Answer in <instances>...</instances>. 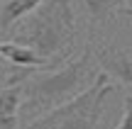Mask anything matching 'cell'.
Returning <instances> with one entry per match:
<instances>
[{
    "label": "cell",
    "mask_w": 132,
    "mask_h": 129,
    "mask_svg": "<svg viewBox=\"0 0 132 129\" xmlns=\"http://www.w3.org/2000/svg\"><path fill=\"white\" fill-rule=\"evenodd\" d=\"M73 37H76L73 0H44L20 27L15 39L32 46L42 58L56 63L69 56V46Z\"/></svg>",
    "instance_id": "6da1fadb"
},
{
    "label": "cell",
    "mask_w": 132,
    "mask_h": 129,
    "mask_svg": "<svg viewBox=\"0 0 132 129\" xmlns=\"http://www.w3.org/2000/svg\"><path fill=\"white\" fill-rule=\"evenodd\" d=\"M93 56L90 49H86L76 61L66 63L61 68H47V73L34 71L27 81H22L24 88V110L27 115H39V112H49L54 107L69 102L71 97L78 95L81 85L88 78H95L93 73Z\"/></svg>",
    "instance_id": "7a4b0ae2"
},
{
    "label": "cell",
    "mask_w": 132,
    "mask_h": 129,
    "mask_svg": "<svg viewBox=\"0 0 132 129\" xmlns=\"http://www.w3.org/2000/svg\"><path fill=\"white\" fill-rule=\"evenodd\" d=\"M115 93V85L108 83V73H98L86 90H81L69 102L34 117L27 129H98L100 115L108 95Z\"/></svg>",
    "instance_id": "3957f363"
},
{
    "label": "cell",
    "mask_w": 132,
    "mask_h": 129,
    "mask_svg": "<svg viewBox=\"0 0 132 129\" xmlns=\"http://www.w3.org/2000/svg\"><path fill=\"white\" fill-rule=\"evenodd\" d=\"M0 58H5L7 63H12L15 68H22V71H47V68H54L52 61L42 58L32 46L17 42V39L0 42Z\"/></svg>",
    "instance_id": "277c9868"
},
{
    "label": "cell",
    "mask_w": 132,
    "mask_h": 129,
    "mask_svg": "<svg viewBox=\"0 0 132 129\" xmlns=\"http://www.w3.org/2000/svg\"><path fill=\"white\" fill-rule=\"evenodd\" d=\"M98 63L108 76L118 78L125 88L132 90V56L118 51V49H103L98 51Z\"/></svg>",
    "instance_id": "5b68a950"
},
{
    "label": "cell",
    "mask_w": 132,
    "mask_h": 129,
    "mask_svg": "<svg viewBox=\"0 0 132 129\" xmlns=\"http://www.w3.org/2000/svg\"><path fill=\"white\" fill-rule=\"evenodd\" d=\"M22 105H24L22 83L7 85L0 90V129H17V117Z\"/></svg>",
    "instance_id": "8992f818"
},
{
    "label": "cell",
    "mask_w": 132,
    "mask_h": 129,
    "mask_svg": "<svg viewBox=\"0 0 132 129\" xmlns=\"http://www.w3.org/2000/svg\"><path fill=\"white\" fill-rule=\"evenodd\" d=\"M42 3L44 0H5V5L0 7V32L12 29L20 19L32 15Z\"/></svg>",
    "instance_id": "52a82bcc"
},
{
    "label": "cell",
    "mask_w": 132,
    "mask_h": 129,
    "mask_svg": "<svg viewBox=\"0 0 132 129\" xmlns=\"http://www.w3.org/2000/svg\"><path fill=\"white\" fill-rule=\"evenodd\" d=\"M81 3H83L86 15L90 19V29L105 24L115 12H120V7H118L120 0H81Z\"/></svg>",
    "instance_id": "ba28073f"
},
{
    "label": "cell",
    "mask_w": 132,
    "mask_h": 129,
    "mask_svg": "<svg viewBox=\"0 0 132 129\" xmlns=\"http://www.w3.org/2000/svg\"><path fill=\"white\" fill-rule=\"evenodd\" d=\"M115 129H132V93L125 97V112H122V120Z\"/></svg>",
    "instance_id": "9c48e42d"
},
{
    "label": "cell",
    "mask_w": 132,
    "mask_h": 129,
    "mask_svg": "<svg viewBox=\"0 0 132 129\" xmlns=\"http://www.w3.org/2000/svg\"><path fill=\"white\" fill-rule=\"evenodd\" d=\"M118 15H125V17H130V19H132V0H130L127 7H120V12H118Z\"/></svg>",
    "instance_id": "30bf717a"
}]
</instances>
